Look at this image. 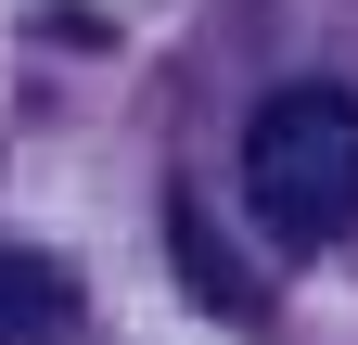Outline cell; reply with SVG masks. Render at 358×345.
<instances>
[{"instance_id": "6da1fadb", "label": "cell", "mask_w": 358, "mask_h": 345, "mask_svg": "<svg viewBox=\"0 0 358 345\" xmlns=\"http://www.w3.org/2000/svg\"><path fill=\"white\" fill-rule=\"evenodd\" d=\"M243 205L282 243H333L358 218V90H333V77L268 90L243 128Z\"/></svg>"}, {"instance_id": "3957f363", "label": "cell", "mask_w": 358, "mask_h": 345, "mask_svg": "<svg viewBox=\"0 0 358 345\" xmlns=\"http://www.w3.org/2000/svg\"><path fill=\"white\" fill-rule=\"evenodd\" d=\"M64 320H77V269L0 243V345H38V332H64Z\"/></svg>"}, {"instance_id": "7a4b0ae2", "label": "cell", "mask_w": 358, "mask_h": 345, "mask_svg": "<svg viewBox=\"0 0 358 345\" xmlns=\"http://www.w3.org/2000/svg\"><path fill=\"white\" fill-rule=\"evenodd\" d=\"M166 256H179V281H192V294H205L217 320H243V332L268 320V294H256V269H231V243H217V218H205L192 192L166 205Z\"/></svg>"}]
</instances>
